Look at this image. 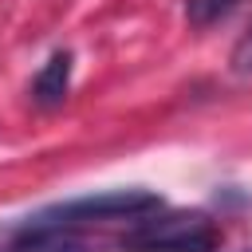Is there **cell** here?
Here are the masks:
<instances>
[{
	"mask_svg": "<svg viewBox=\"0 0 252 252\" xmlns=\"http://www.w3.org/2000/svg\"><path fill=\"white\" fill-rule=\"evenodd\" d=\"M126 252H217L220 228L205 213H146L122 236Z\"/></svg>",
	"mask_w": 252,
	"mask_h": 252,
	"instance_id": "1",
	"label": "cell"
},
{
	"mask_svg": "<svg viewBox=\"0 0 252 252\" xmlns=\"http://www.w3.org/2000/svg\"><path fill=\"white\" fill-rule=\"evenodd\" d=\"M67 87H71V51H55V55L43 63V71L35 75L32 98H35L43 110H51V106H59V102L67 98Z\"/></svg>",
	"mask_w": 252,
	"mask_h": 252,
	"instance_id": "4",
	"label": "cell"
},
{
	"mask_svg": "<svg viewBox=\"0 0 252 252\" xmlns=\"http://www.w3.org/2000/svg\"><path fill=\"white\" fill-rule=\"evenodd\" d=\"M161 209V197L150 193V189H106V193H94V197H79V201H67L51 213H43L47 220H59V224H79V220H138L146 213H158Z\"/></svg>",
	"mask_w": 252,
	"mask_h": 252,
	"instance_id": "2",
	"label": "cell"
},
{
	"mask_svg": "<svg viewBox=\"0 0 252 252\" xmlns=\"http://www.w3.org/2000/svg\"><path fill=\"white\" fill-rule=\"evenodd\" d=\"M16 252H98V248L87 236H79L75 228L39 217V224H32L16 236Z\"/></svg>",
	"mask_w": 252,
	"mask_h": 252,
	"instance_id": "3",
	"label": "cell"
},
{
	"mask_svg": "<svg viewBox=\"0 0 252 252\" xmlns=\"http://www.w3.org/2000/svg\"><path fill=\"white\" fill-rule=\"evenodd\" d=\"M232 71H236V75H252V32L236 43V51H232Z\"/></svg>",
	"mask_w": 252,
	"mask_h": 252,
	"instance_id": "6",
	"label": "cell"
},
{
	"mask_svg": "<svg viewBox=\"0 0 252 252\" xmlns=\"http://www.w3.org/2000/svg\"><path fill=\"white\" fill-rule=\"evenodd\" d=\"M240 0H185V16L193 28H209L217 20H224Z\"/></svg>",
	"mask_w": 252,
	"mask_h": 252,
	"instance_id": "5",
	"label": "cell"
}]
</instances>
